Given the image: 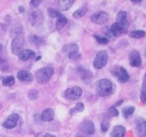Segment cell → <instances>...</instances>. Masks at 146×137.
Instances as JSON below:
<instances>
[{
	"instance_id": "1",
	"label": "cell",
	"mask_w": 146,
	"mask_h": 137,
	"mask_svg": "<svg viewBox=\"0 0 146 137\" xmlns=\"http://www.w3.org/2000/svg\"><path fill=\"white\" fill-rule=\"evenodd\" d=\"M114 86L113 83L107 78H102L97 84V94L101 96H108L113 93Z\"/></svg>"
},
{
	"instance_id": "2",
	"label": "cell",
	"mask_w": 146,
	"mask_h": 137,
	"mask_svg": "<svg viewBox=\"0 0 146 137\" xmlns=\"http://www.w3.org/2000/svg\"><path fill=\"white\" fill-rule=\"evenodd\" d=\"M54 73V68L51 67H46L36 71L35 77L37 82L44 84L48 82L52 77Z\"/></svg>"
},
{
	"instance_id": "3",
	"label": "cell",
	"mask_w": 146,
	"mask_h": 137,
	"mask_svg": "<svg viewBox=\"0 0 146 137\" xmlns=\"http://www.w3.org/2000/svg\"><path fill=\"white\" fill-rule=\"evenodd\" d=\"M110 71L111 74L121 83H125L129 80L130 76L126 70L120 66H113L111 67Z\"/></svg>"
},
{
	"instance_id": "4",
	"label": "cell",
	"mask_w": 146,
	"mask_h": 137,
	"mask_svg": "<svg viewBox=\"0 0 146 137\" xmlns=\"http://www.w3.org/2000/svg\"><path fill=\"white\" fill-rule=\"evenodd\" d=\"M108 55L106 51H99L96 56L94 61V67L96 69H101L108 62Z\"/></svg>"
},
{
	"instance_id": "5",
	"label": "cell",
	"mask_w": 146,
	"mask_h": 137,
	"mask_svg": "<svg viewBox=\"0 0 146 137\" xmlns=\"http://www.w3.org/2000/svg\"><path fill=\"white\" fill-rule=\"evenodd\" d=\"M129 26L128 23H118L115 22L110 28L109 31L111 35L114 37H118L122 34H125L128 31V27Z\"/></svg>"
},
{
	"instance_id": "6",
	"label": "cell",
	"mask_w": 146,
	"mask_h": 137,
	"mask_svg": "<svg viewBox=\"0 0 146 137\" xmlns=\"http://www.w3.org/2000/svg\"><path fill=\"white\" fill-rule=\"evenodd\" d=\"M11 51L15 55H18L24 50V39L23 36H18L12 40Z\"/></svg>"
},
{
	"instance_id": "7",
	"label": "cell",
	"mask_w": 146,
	"mask_h": 137,
	"mask_svg": "<svg viewBox=\"0 0 146 137\" xmlns=\"http://www.w3.org/2000/svg\"><path fill=\"white\" fill-rule=\"evenodd\" d=\"M63 51L68 54V57L70 59L76 60L78 59V47L76 44H69L65 45L63 48Z\"/></svg>"
},
{
	"instance_id": "8",
	"label": "cell",
	"mask_w": 146,
	"mask_h": 137,
	"mask_svg": "<svg viewBox=\"0 0 146 137\" xmlns=\"http://www.w3.org/2000/svg\"><path fill=\"white\" fill-rule=\"evenodd\" d=\"M109 15L105 11H98L93 14L91 17V20L96 24H104L108 21Z\"/></svg>"
},
{
	"instance_id": "9",
	"label": "cell",
	"mask_w": 146,
	"mask_h": 137,
	"mask_svg": "<svg viewBox=\"0 0 146 137\" xmlns=\"http://www.w3.org/2000/svg\"><path fill=\"white\" fill-rule=\"evenodd\" d=\"M82 94V89L79 86H74L66 90L65 96L68 100H76Z\"/></svg>"
},
{
	"instance_id": "10",
	"label": "cell",
	"mask_w": 146,
	"mask_h": 137,
	"mask_svg": "<svg viewBox=\"0 0 146 137\" xmlns=\"http://www.w3.org/2000/svg\"><path fill=\"white\" fill-rule=\"evenodd\" d=\"M80 129L84 134H88V135H92L95 132V126L94 124L91 120H85L82 121L80 124Z\"/></svg>"
},
{
	"instance_id": "11",
	"label": "cell",
	"mask_w": 146,
	"mask_h": 137,
	"mask_svg": "<svg viewBox=\"0 0 146 137\" xmlns=\"http://www.w3.org/2000/svg\"><path fill=\"white\" fill-rule=\"evenodd\" d=\"M129 62L130 65L133 67H138L141 65L142 60L139 51L135 49L131 51L129 54Z\"/></svg>"
},
{
	"instance_id": "12",
	"label": "cell",
	"mask_w": 146,
	"mask_h": 137,
	"mask_svg": "<svg viewBox=\"0 0 146 137\" xmlns=\"http://www.w3.org/2000/svg\"><path fill=\"white\" fill-rule=\"evenodd\" d=\"M137 134L138 137H146V121L143 118H138L135 121Z\"/></svg>"
},
{
	"instance_id": "13",
	"label": "cell",
	"mask_w": 146,
	"mask_h": 137,
	"mask_svg": "<svg viewBox=\"0 0 146 137\" xmlns=\"http://www.w3.org/2000/svg\"><path fill=\"white\" fill-rule=\"evenodd\" d=\"M19 120V115L17 114H13L8 116V118L3 123V126L7 129H11L17 126Z\"/></svg>"
},
{
	"instance_id": "14",
	"label": "cell",
	"mask_w": 146,
	"mask_h": 137,
	"mask_svg": "<svg viewBox=\"0 0 146 137\" xmlns=\"http://www.w3.org/2000/svg\"><path fill=\"white\" fill-rule=\"evenodd\" d=\"M77 71L80 76L81 77L84 81L85 82H91V78H92V73L91 71L88 70L87 68H83V67H78L77 68Z\"/></svg>"
},
{
	"instance_id": "15",
	"label": "cell",
	"mask_w": 146,
	"mask_h": 137,
	"mask_svg": "<svg viewBox=\"0 0 146 137\" xmlns=\"http://www.w3.org/2000/svg\"><path fill=\"white\" fill-rule=\"evenodd\" d=\"M68 23V20L66 18L64 14H61V12L58 14V15L57 16L56 20V29L58 31L62 29L64 27L66 26V24Z\"/></svg>"
},
{
	"instance_id": "16",
	"label": "cell",
	"mask_w": 146,
	"mask_h": 137,
	"mask_svg": "<svg viewBox=\"0 0 146 137\" xmlns=\"http://www.w3.org/2000/svg\"><path fill=\"white\" fill-rule=\"evenodd\" d=\"M17 78L21 81H31L33 80V75L29 71L21 70L17 73Z\"/></svg>"
},
{
	"instance_id": "17",
	"label": "cell",
	"mask_w": 146,
	"mask_h": 137,
	"mask_svg": "<svg viewBox=\"0 0 146 137\" xmlns=\"http://www.w3.org/2000/svg\"><path fill=\"white\" fill-rule=\"evenodd\" d=\"M125 134V128L121 125L115 126L111 132V137H124Z\"/></svg>"
},
{
	"instance_id": "18",
	"label": "cell",
	"mask_w": 146,
	"mask_h": 137,
	"mask_svg": "<svg viewBox=\"0 0 146 137\" xmlns=\"http://www.w3.org/2000/svg\"><path fill=\"white\" fill-rule=\"evenodd\" d=\"M54 118V111L52 108H47L41 114V119L44 121H51Z\"/></svg>"
},
{
	"instance_id": "19",
	"label": "cell",
	"mask_w": 146,
	"mask_h": 137,
	"mask_svg": "<svg viewBox=\"0 0 146 137\" xmlns=\"http://www.w3.org/2000/svg\"><path fill=\"white\" fill-rule=\"evenodd\" d=\"M74 4V0H60L58 2V9L60 11H66L69 9Z\"/></svg>"
},
{
	"instance_id": "20",
	"label": "cell",
	"mask_w": 146,
	"mask_h": 137,
	"mask_svg": "<svg viewBox=\"0 0 146 137\" xmlns=\"http://www.w3.org/2000/svg\"><path fill=\"white\" fill-rule=\"evenodd\" d=\"M35 56V52L33 50L31 49H25L23 50L19 54V58L23 61H27L29 59L33 58Z\"/></svg>"
},
{
	"instance_id": "21",
	"label": "cell",
	"mask_w": 146,
	"mask_h": 137,
	"mask_svg": "<svg viewBox=\"0 0 146 137\" xmlns=\"http://www.w3.org/2000/svg\"><path fill=\"white\" fill-rule=\"evenodd\" d=\"M87 11H88V8L86 7H85V6H83L81 8L78 9V10L74 11V13L73 14V17L75 19H79L81 17H84L86 14Z\"/></svg>"
},
{
	"instance_id": "22",
	"label": "cell",
	"mask_w": 146,
	"mask_h": 137,
	"mask_svg": "<svg viewBox=\"0 0 146 137\" xmlns=\"http://www.w3.org/2000/svg\"><path fill=\"white\" fill-rule=\"evenodd\" d=\"M116 22L118 23H128L127 21V13L124 11H121L118 12L116 17Z\"/></svg>"
},
{
	"instance_id": "23",
	"label": "cell",
	"mask_w": 146,
	"mask_h": 137,
	"mask_svg": "<svg viewBox=\"0 0 146 137\" xmlns=\"http://www.w3.org/2000/svg\"><path fill=\"white\" fill-rule=\"evenodd\" d=\"M141 99L143 103L146 104V73L145 74V76H144L142 88H141Z\"/></svg>"
},
{
	"instance_id": "24",
	"label": "cell",
	"mask_w": 146,
	"mask_h": 137,
	"mask_svg": "<svg viewBox=\"0 0 146 137\" xmlns=\"http://www.w3.org/2000/svg\"><path fill=\"white\" fill-rule=\"evenodd\" d=\"M84 109V105L82 102H78L74 108H71L70 110V114L71 115H74V114H76V113H79L83 111Z\"/></svg>"
},
{
	"instance_id": "25",
	"label": "cell",
	"mask_w": 146,
	"mask_h": 137,
	"mask_svg": "<svg viewBox=\"0 0 146 137\" xmlns=\"http://www.w3.org/2000/svg\"><path fill=\"white\" fill-rule=\"evenodd\" d=\"M146 35L145 31H143V30H136V31H133L130 34V37L134 39H141L145 37Z\"/></svg>"
},
{
	"instance_id": "26",
	"label": "cell",
	"mask_w": 146,
	"mask_h": 137,
	"mask_svg": "<svg viewBox=\"0 0 146 137\" xmlns=\"http://www.w3.org/2000/svg\"><path fill=\"white\" fill-rule=\"evenodd\" d=\"M135 111V107L128 106L125 107L123 109V115L125 118H128L130 116L133 115V114Z\"/></svg>"
},
{
	"instance_id": "27",
	"label": "cell",
	"mask_w": 146,
	"mask_h": 137,
	"mask_svg": "<svg viewBox=\"0 0 146 137\" xmlns=\"http://www.w3.org/2000/svg\"><path fill=\"white\" fill-rule=\"evenodd\" d=\"M14 82H15V79L13 76L5 77L2 80V84L4 86H11L12 85H14Z\"/></svg>"
},
{
	"instance_id": "28",
	"label": "cell",
	"mask_w": 146,
	"mask_h": 137,
	"mask_svg": "<svg viewBox=\"0 0 146 137\" xmlns=\"http://www.w3.org/2000/svg\"><path fill=\"white\" fill-rule=\"evenodd\" d=\"M94 37H95L97 42L100 44H104H104H108V42H109L108 39L105 37H101V36L98 35V34H95V35H94Z\"/></svg>"
},
{
	"instance_id": "29",
	"label": "cell",
	"mask_w": 146,
	"mask_h": 137,
	"mask_svg": "<svg viewBox=\"0 0 146 137\" xmlns=\"http://www.w3.org/2000/svg\"><path fill=\"white\" fill-rule=\"evenodd\" d=\"M30 40H31V42L34 43V44H37V45H38V44H42V43L44 42V40H43L41 37H37V36H31V37H30Z\"/></svg>"
},
{
	"instance_id": "30",
	"label": "cell",
	"mask_w": 146,
	"mask_h": 137,
	"mask_svg": "<svg viewBox=\"0 0 146 137\" xmlns=\"http://www.w3.org/2000/svg\"><path fill=\"white\" fill-rule=\"evenodd\" d=\"M59 13V11H56V10L52 8L48 9V14L50 17H51V18H56L57 16L58 15Z\"/></svg>"
},
{
	"instance_id": "31",
	"label": "cell",
	"mask_w": 146,
	"mask_h": 137,
	"mask_svg": "<svg viewBox=\"0 0 146 137\" xmlns=\"http://www.w3.org/2000/svg\"><path fill=\"white\" fill-rule=\"evenodd\" d=\"M29 97L30 99L31 100H34L38 98V91L36 90H31L29 92Z\"/></svg>"
},
{
	"instance_id": "32",
	"label": "cell",
	"mask_w": 146,
	"mask_h": 137,
	"mask_svg": "<svg viewBox=\"0 0 146 137\" xmlns=\"http://www.w3.org/2000/svg\"><path fill=\"white\" fill-rule=\"evenodd\" d=\"M109 127H110V123L108 122V121H103L101 126V131H104V132H106V131L108 130V128H109Z\"/></svg>"
},
{
	"instance_id": "33",
	"label": "cell",
	"mask_w": 146,
	"mask_h": 137,
	"mask_svg": "<svg viewBox=\"0 0 146 137\" xmlns=\"http://www.w3.org/2000/svg\"><path fill=\"white\" fill-rule=\"evenodd\" d=\"M109 113L111 114H112L113 116H118V114H119L118 110H117L114 106L111 107V108H109Z\"/></svg>"
},
{
	"instance_id": "34",
	"label": "cell",
	"mask_w": 146,
	"mask_h": 137,
	"mask_svg": "<svg viewBox=\"0 0 146 137\" xmlns=\"http://www.w3.org/2000/svg\"><path fill=\"white\" fill-rule=\"evenodd\" d=\"M41 3V1H38V0H34V1H30V4L32 5L33 7H36L39 6V4Z\"/></svg>"
},
{
	"instance_id": "35",
	"label": "cell",
	"mask_w": 146,
	"mask_h": 137,
	"mask_svg": "<svg viewBox=\"0 0 146 137\" xmlns=\"http://www.w3.org/2000/svg\"><path fill=\"white\" fill-rule=\"evenodd\" d=\"M44 137H56L55 136L52 135V134H46L44 136Z\"/></svg>"
},
{
	"instance_id": "36",
	"label": "cell",
	"mask_w": 146,
	"mask_h": 137,
	"mask_svg": "<svg viewBox=\"0 0 146 137\" xmlns=\"http://www.w3.org/2000/svg\"><path fill=\"white\" fill-rule=\"evenodd\" d=\"M19 11H21V12H23V11H24V7H22V6H21V7H19Z\"/></svg>"
},
{
	"instance_id": "37",
	"label": "cell",
	"mask_w": 146,
	"mask_h": 137,
	"mask_svg": "<svg viewBox=\"0 0 146 137\" xmlns=\"http://www.w3.org/2000/svg\"><path fill=\"white\" fill-rule=\"evenodd\" d=\"M123 101H120L119 102L117 103V104H115V106H120V105H121V103H123Z\"/></svg>"
},
{
	"instance_id": "38",
	"label": "cell",
	"mask_w": 146,
	"mask_h": 137,
	"mask_svg": "<svg viewBox=\"0 0 146 137\" xmlns=\"http://www.w3.org/2000/svg\"><path fill=\"white\" fill-rule=\"evenodd\" d=\"M145 57L146 58V47H145Z\"/></svg>"
},
{
	"instance_id": "39",
	"label": "cell",
	"mask_w": 146,
	"mask_h": 137,
	"mask_svg": "<svg viewBox=\"0 0 146 137\" xmlns=\"http://www.w3.org/2000/svg\"><path fill=\"white\" fill-rule=\"evenodd\" d=\"M76 137H81V136H76Z\"/></svg>"
}]
</instances>
